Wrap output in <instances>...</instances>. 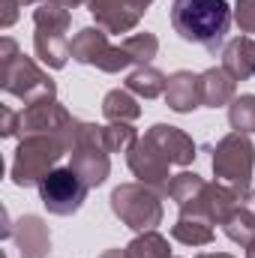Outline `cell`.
I'll use <instances>...</instances> for the list:
<instances>
[{"mask_svg":"<svg viewBox=\"0 0 255 258\" xmlns=\"http://www.w3.org/2000/svg\"><path fill=\"white\" fill-rule=\"evenodd\" d=\"M231 18H234V9L228 6V0H174L171 3L174 33L183 42L201 45L210 54L225 48Z\"/></svg>","mask_w":255,"mask_h":258,"instance_id":"obj_1","label":"cell"},{"mask_svg":"<svg viewBox=\"0 0 255 258\" xmlns=\"http://www.w3.org/2000/svg\"><path fill=\"white\" fill-rule=\"evenodd\" d=\"M0 87L24 105L39 99H57V84L51 81V75L42 72L27 54H21L12 36L0 39Z\"/></svg>","mask_w":255,"mask_h":258,"instance_id":"obj_2","label":"cell"},{"mask_svg":"<svg viewBox=\"0 0 255 258\" xmlns=\"http://www.w3.org/2000/svg\"><path fill=\"white\" fill-rule=\"evenodd\" d=\"M69 141L63 135H21L15 153H12V165H9V177L15 186L27 189V186H39V180L57 168L60 156L69 153Z\"/></svg>","mask_w":255,"mask_h":258,"instance_id":"obj_3","label":"cell"},{"mask_svg":"<svg viewBox=\"0 0 255 258\" xmlns=\"http://www.w3.org/2000/svg\"><path fill=\"white\" fill-rule=\"evenodd\" d=\"M69 24L72 9L63 3H39L33 9V51L48 69H63L69 60Z\"/></svg>","mask_w":255,"mask_h":258,"instance_id":"obj_4","label":"cell"},{"mask_svg":"<svg viewBox=\"0 0 255 258\" xmlns=\"http://www.w3.org/2000/svg\"><path fill=\"white\" fill-rule=\"evenodd\" d=\"M213 174L216 180L228 183L231 189L246 195L252 192V168H255V144L246 132H228L225 138H219V144L213 147Z\"/></svg>","mask_w":255,"mask_h":258,"instance_id":"obj_5","label":"cell"},{"mask_svg":"<svg viewBox=\"0 0 255 258\" xmlns=\"http://www.w3.org/2000/svg\"><path fill=\"white\" fill-rule=\"evenodd\" d=\"M111 213L132 231H156V225L162 222V195L144 183H120L111 192Z\"/></svg>","mask_w":255,"mask_h":258,"instance_id":"obj_6","label":"cell"},{"mask_svg":"<svg viewBox=\"0 0 255 258\" xmlns=\"http://www.w3.org/2000/svg\"><path fill=\"white\" fill-rule=\"evenodd\" d=\"M69 156H72L69 165L81 174V180L90 189H96V186H102L108 180V174H111V153L105 150L99 123H84V120L75 123Z\"/></svg>","mask_w":255,"mask_h":258,"instance_id":"obj_7","label":"cell"},{"mask_svg":"<svg viewBox=\"0 0 255 258\" xmlns=\"http://www.w3.org/2000/svg\"><path fill=\"white\" fill-rule=\"evenodd\" d=\"M69 57L81 66H96L102 72H123L132 66V57L123 45H111L102 27H81L69 42Z\"/></svg>","mask_w":255,"mask_h":258,"instance_id":"obj_8","label":"cell"},{"mask_svg":"<svg viewBox=\"0 0 255 258\" xmlns=\"http://www.w3.org/2000/svg\"><path fill=\"white\" fill-rule=\"evenodd\" d=\"M36 189H39V201L45 204V210L54 213V216H72V213H78L81 204H84V198H87V192H90V186L81 180V174L72 165L48 171L39 180Z\"/></svg>","mask_w":255,"mask_h":258,"instance_id":"obj_9","label":"cell"},{"mask_svg":"<svg viewBox=\"0 0 255 258\" xmlns=\"http://www.w3.org/2000/svg\"><path fill=\"white\" fill-rule=\"evenodd\" d=\"M75 117L66 111L57 99H39L24 105L21 111V135H63L72 144V132H75ZM72 150V147H69Z\"/></svg>","mask_w":255,"mask_h":258,"instance_id":"obj_10","label":"cell"},{"mask_svg":"<svg viewBox=\"0 0 255 258\" xmlns=\"http://www.w3.org/2000/svg\"><path fill=\"white\" fill-rule=\"evenodd\" d=\"M126 162H129V171L138 177V183L156 189L159 195H168V183L174 177V174H168V165L171 162L165 159V153L147 135L132 144V150L126 153Z\"/></svg>","mask_w":255,"mask_h":258,"instance_id":"obj_11","label":"cell"},{"mask_svg":"<svg viewBox=\"0 0 255 258\" xmlns=\"http://www.w3.org/2000/svg\"><path fill=\"white\" fill-rule=\"evenodd\" d=\"M87 9L96 18V27H102L105 33H117V36L135 30L141 15L147 12L135 0H87Z\"/></svg>","mask_w":255,"mask_h":258,"instance_id":"obj_12","label":"cell"},{"mask_svg":"<svg viewBox=\"0 0 255 258\" xmlns=\"http://www.w3.org/2000/svg\"><path fill=\"white\" fill-rule=\"evenodd\" d=\"M162 153H165V159L171 162V165H180V168H186L195 162V141H192L189 135L183 132L180 126H171V123H153V126L144 132Z\"/></svg>","mask_w":255,"mask_h":258,"instance_id":"obj_13","label":"cell"},{"mask_svg":"<svg viewBox=\"0 0 255 258\" xmlns=\"http://www.w3.org/2000/svg\"><path fill=\"white\" fill-rule=\"evenodd\" d=\"M12 240H15L21 258H48L51 255V234H48V225L42 222V216L24 213L15 222V228H12Z\"/></svg>","mask_w":255,"mask_h":258,"instance_id":"obj_14","label":"cell"},{"mask_svg":"<svg viewBox=\"0 0 255 258\" xmlns=\"http://www.w3.org/2000/svg\"><path fill=\"white\" fill-rule=\"evenodd\" d=\"M165 102L177 114H192L195 108H201V72L177 69L174 75H168Z\"/></svg>","mask_w":255,"mask_h":258,"instance_id":"obj_15","label":"cell"},{"mask_svg":"<svg viewBox=\"0 0 255 258\" xmlns=\"http://www.w3.org/2000/svg\"><path fill=\"white\" fill-rule=\"evenodd\" d=\"M222 69L234 81H255V39L234 36L222 48Z\"/></svg>","mask_w":255,"mask_h":258,"instance_id":"obj_16","label":"cell"},{"mask_svg":"<svg viewBox=\"0 0 255 258\" xmlns=\"http://www.w3.org/2000/svg\"><path fill=\"white\" fill-rule=\"evenodd\" d=\"M234 96H237V81L222 66H210L201 72V105L222 108V105H231Z\"/></svg>","mask_w":255,"mask_h":258,"instance_id":"obj_17","label":"cell"},{"mask_svg":"<svg viewBox=\"0 0 255 258\" xmlns=\"http://www.w3.org/2000/svg\"><path fill=\"white\" fill-rule=\"evenodd\" d=\"M171 237H174L177 243H186V246H210L216 234H213V222H210V219L180 213L177 222L171 225Z\"/></svg>","mask_w":255,"mask_h":258,"instance_id":"obj_18","label":"cell"},{"mask_svg":"<svg viewBox=\"0 0 255 258\" xmlns=\"http://www.w3.org/2000/svg\"><path fill=\"white\" fill-rule=\"evenodd\" d=\"M102 117L108 123H132L141 117V105L135 99V93H129L126 87L108 90L102 99Z\"/></svg>","mask_w":255,"mask_h":258,"instance_id":"obj_19","label":"cell"},{"mask_svg":"<svg viewBox=\"0 0 255 258\" xmlns=\"http://www.w3.org/2000/svg\"><path fill=\"white\" fill-rule=\"evenodd\" d=\"M126 90L141 96V99H159L168 90V75L159 72L156 66H138L135 72H129Z\"/></svg>","mask_w":255,"mask_h":258,"instance_id":"obj_20","label":"cell"},{"mask_svg":"<svg viewBox=\"0 0 255 258\" xmlns=\"http://www.w3.org/2000/svg\"><path fill=\"white\" fill-rule=\"evenodd\" d=\"M222 228H225V237H228V240H234V243H240V246H249L255 240V213L246 204H240V207H234V213L222 222Z\"/></svg>","mask_w":255,"mask_h":258,"instance_id":"obj_21","label":"cell"},{"mask_svg":"<svg viewBox=\"0 0 255 258\" xmlns=\"http://www.w3.org/2000/svg\"><path fill=\"white\" fill-rule=\"evenodd\" d=\"M129 258H171V246L159 231H141L126 243Z\"/></svg>","mask_w":255,"mask_h":258,"instance_id":"obj_22","label":"cell"},{"mask_svg":"<svg viewBox=\"0 0 255 258\" xmlns=\"http://www.w3.org/2000/svg\"><path fill=\"white\" fill-rule=\"evenodd\" d=\"M204 177H198L195 171H180V174H174L171 177V183H168V198L183 210L186 204H192L198 195H201V189H204Z\"/></svg>","mask_w":255,"mask_h":258,"instance_id":"obj_23","label":"cell"},{"mask_svg":"<svg viewBox=\"0 0 255 258\" xmlns=\"http://www.w3.org/2000/svg\"><path fill=\"white\" fill-rule=\"evenodd\" d=\"M120 45H123V51L132 57L135 66H150V60L159 54V39H156V33H147V30L126 36Z\"/></svg>","mask_w":255,"mask_h":258,"instance_id":"obj_24","label":"cell"},{"mask_svg":"<svg viewBox=\"0 0 255 258\" xmlns=\"http://www.w3.org/2000/svg\"><path fill=\"white\" fill-rule=\"evenodd\" d=\"M228 123L237 132H255V93H240L228 105Z\"/></svg>","mask_w":255,"mask_h":258,"instance_id":"obj_25","label":"cell"},{"mask_svg":"<svg viewBox=\"0 0 255 258\" xmlns=\"http://www.w3.org/2000/svg\"><path fill=\"white\" fill-rule=\"evenodd\" d=\"M102 141L108 153H129L132 144L138 141V132L132 123H108L102 126Z\"/></svg>","mask_w":255,"mask_h":258,"instance_id":"obj_26","label":"cell"},{"mask_svg":"<svg viewBox=\"0 0 255 258\" xmlns=\"http://www.w3.org/2000/svg\"><path fill=\"white\" fill-rule=\"evenodd\" d=\"M234 21L240 33H255V0H237L234 3Z\"/></svg>","mask_w":255,"mask_h":258,"instance_id":"obj_27","label":"cell"},{"mask_svg":"<svg viewBox=\"0 0 255 258\" xmlns=\"http://www.w3.org/2000/svg\"><path fill=\"white\" fill-rule=\"evenodd\" d=\"M0 135L3 138H12V135H21V111H12L9 105L0 108Z\"/></svg>","mask_w":255,"mask_h":258,"instance_id":"obj_28","label":"cell"},{"mask_svg":"<svg viewBox=\"0 0 255 258\" xmlns=\"http://www.w3.org/2000/svg\"><path fill=\"white\" fill-rule=\"evenodd\" d=\"M24 6L18 3V0H0V27L3 30H9L15 21H18V12H21Z\"/></svg>","mask_w":255,"mask_h":258,"instance_id":"obj_29","label":"cell"},{"mask_svg":"<svg viewBox=\"0 0 255 258\" xmlns=\"http://www.w3.org/2000/svg\"><path fill=\"white\" fill-rule=\"evenodd\" d=\"M99 258H129V255H126V249H105Z\"/></svg>","mask_w":255,"mask_h":258,"instance_id":"obj_30","label":"cell"},{"mask_svg":"<svg viewBox=\"0 0 255 258\" xmlns=\"http://www.w3.org/2000/svg\"><path fill=\"white\" fill-rule=\"evenodd\" d=\"M195 258H234V255H228V252H198Z\"/></svg>","mask_w":255,"mask_h":258,"instance_id":"obj_31","label":"cell"},{"mask_svg":"<svg viewBox=\"0 0 255 258\" xmlns=\"http://www.w3.org/2000/svg\"><path fill=\"white\" fill-rule=\"evenodd\" d=\"M243 204H246V207H249V210L255 213V189H252L249 195H246V198H243Z\"/></svg>","mask_w":255,"mask_h":258,"instance_id":"obj_32","label":"cell"},{"mask_svg":"<svg viewBox=\"0 0 255 258\" xmlns=\"http://www.w3.org/2000/svg\"><path fill=\"white\" fill-rule=\"evenodd\" d=\"M246 258H255V240L249 243V246H246Z\"/></svg>","mask_w":255,"mask_h":258,"instance_id":"obj_33","label":"cell"},{"mask_svg":"<svg viewBox=\"0 0 255 258\" xmlns=\"http://www.w3.org/2000/svg\"><path fill=\"white\" fill-rule=\"evenodd\" d=\"M135 3H138V6H141V9H147V6H150V3H153V0H135Z\"/></svg>","mask_w":255,"mask_h":258,"instance_id":"obj_34","label":"cell"}]
</instances>
